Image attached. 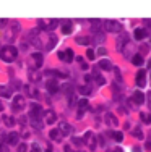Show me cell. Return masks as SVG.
<instances>
[{
	"label": "cell",
	"instance_id": "obj_36",
	"mask_svg": "<svg viewBox=\"0 0 151 152\" xmlns=\"http://www.w3.org/2000/svg\"><path fill=\"white\" fill-rule=\"evenodd\" d=\"M50 73H54L55 78H68V73H62L59 70H54V71H50Z\"/></svg>",
	"mask_w": 151,
	"mask_h": 152
},
{
	"label": "cell",
	"instance_id": "obj_33",
	"mask_svg": "<svg viewBox=\"0 0 151 152\" xmlns=\"http://www.w3.org/2000/svg\"><path fill=\"white\" fill-rule=\"evenodd\" d=\"M94 81H96V83H98V84H99V86H102V84H106V79H104V76H101V75H98V73H96V75H94Z\"/></svg>",
	"mask_w": 151,
	"mask_h": 152
},
{
	"label": "cell",
	"instance_id": "obj_38",
	"mask_svg": "<svg viewBox=\"0 0 151 152\" xmlns=\"http://www.w3.org/2000/svg\"><path fill=\"white\" fill-rule=\"evenodd\" d=\"M63 92H67V94H70L71 96V84H63Z\"/></svg>",
	"mask_w": 151,
	"mask_h": 152
},
{
	"label": "cell",
	"instance_id": "obj_2",
	"mask_svg": "<svg viewBox=\"0 0 151 152\" xmlns=\"http://www.w3.org/2000/svg\"><path fill=\"white\" fill-rule=\"evenodd\" d=\"M42 65V54L41 52H34L28 57V67L31 71H37Z\"/></svg>",
	"mask_w": 151,
	"mask_h": 152
},
{
	"label": "cell",
	"instance_id": "obj_12",
	"mask_svg": "<svg viewBox=\"0 0 151 152\" xmlns=\"http://www.w3.org/2000/svg\"><path fill=\"white\" fill-rule=\"evenodd\" d=\"M46 86H47V91L50 92V94H54V92H57L59 91V83L55 81L54 78H50V79H47V83H46Z\"/></svg>",
	"mask_w": 151,
	"mask_h": 152
},
{
	"label": "cell",
	"instance_id": "obj_51",
	"mask_svg": "<svg viewBox=\"0 0 151 152\" xmlns=\"http://www.w3.org/2000/svg\"><path fill=\"white\" fill-rule=\"evenodd\" d=\"M112 152H122V149H120V147H117V149H114Z\"/></svg>",
	"mask_w": 151,
	"mask_h": 152
},
{
	"label": "cell",
	"instance_id": "obj_52",
	"mask_svg": "<svg viewBox=\"0 0 151 152\" xmlns=\"http://www.w3.org/2000/svg\"><path fill=\"white\" fill-rule=\"evenodd\" d=\"M0 112H3V104L0 102Z\"/></svg>",
	"mask_w": 151,
	"mask_h": 152
},
{
	"label": "cell",
	"instance_id": "obj_6",
	"mask_svg": "<svg viewBox=\"0 0 151 152\" xmlns=\"http://www.w3.org/2000/svg\"><path fill=\"white\" fill-rule=\"evenodd\" d=\"M37 26H39V29H55L57 26H59V20H39V23H37Z\"/></svg>",
	"mask_w": 151,
	"mask_h": 152
},
{
	"label": "cell",
	"instance_id": "obj_34",
	"mask_svg": "<svg viewBox=\"0 0 151 152\" xmlns=\"http://www.w3.org/2000/svg\"><path fill=\"white\" fill-rule=\"evenodd\" d=\"M132 134L135 138H138V139H143V131L140 130V128H135V130H132Z\"/></svg>",
	"mask_w": 151,
	"mask_h": 152
},
{
	"label": "cell",
	"instance_id": "obj_4",
	"mask_svg": "<svg viewBox=\"0 0 151 152\" xmlns=\"http://www.w3.org/2000/svg\"><path fill=\"white\" fill-rule=\"evenodd\" d=\"M25 107H26V99H25V96H21V94L15 96V99H13V102H12L13 112H21V110H25Z\"/></svg>",
	"mask_w": 151,
	"mask_h": 152
},
{
	"label": "cell",
	"instance_id": "obj_1",
	"mask_svg": "<svg viewBox=\"0 0 151 152\" xmlns=\"http://www.w3.org/2000/svg\"><path fill=\"white\" fill-rule=\"evenodd\" d=\"M16 57H18V49H16L15 46H7L0 50V58H2L3 62H7V63L15 62Z\"/></svg>",
	"mask_w": 151,
	"mask_h": 152
},
{
	"label": "cell",
	"instance_id": "obj_31",
	"mask_svg": "<svg viewBox=\"0 0 151 152\" xmlns=\"http://www.w3.org/2000/svg\"><path fill=\"white\" fill-rule=\"evenodd\" d=\"M62 33L63 34H70L71 33V23L70 21H67L63 26H62Z\"/></svg>",
	"mask_w": 151,
	"mask_h": 152
},
{
	"label": "cell",
	"instance_id": "obj_43",
	"mask_svg": "<svg viewBox=\"0 0 151 152\" xmlns=\"http://www.w3.org/2000/svg\"><path fill=\"white\" fill-rule=\"evenodd\" d=\"M98 54H99V55H106L107 52H106V49H102V47H101V49L98 50Z\"/></svg>",
	"mask_w": 151,
	"mask_h": 152
},
{
	"label": "cell",
	"instance_id": "obj_24",
	"mask_svg": "<svg viewBox=\"0 0 151 152\" xmlns=\"http://www.w3.org/2000/svg\"><path fill=\"white\" fill-rule=\"evenodd\" d=\"M59 130H60L62 134H70V133H71V126L68 125V123H60V128H59Z\"/></svg>",
	"mask_w": 151,
	"mask_h": 152
},
{
	"label": "cell",
	"instance_id": "obj_41",
	"mask_svg": "<svg viewBox=\"0 0 151 152\" xmlns=\"http://www.w3.org/2000/svg\"><path fill=\"white\" fill-rule=\"evenodd\" d=\"M18 152H26V144H20V146H18Z\"/></svg>",
	"mask_w": 151,
	"mask_h": 152
},
{
	"label": "cell",
	"instance_id": "obj_16",
	"mask_svg": "<svg viewBox=\"0 0 151 152\" xmlns=\"http://www.w3.org/2000/svg\"><path fill=\"white\" fill-rule=\"evenodd\" d=\"M123 47H125V49H122V54L125 55V58H132V50H133L132 42H130V41H127V44Z\"/></svg>",
	"mask_w": 151,
	"mask_h": 152
},
{
	"label": "cell",
	"instance_id": "obj_20",
	"mask_svg": "<svg viewBox=\"0 0 151 152\" xmlns=\"http://www.w3.org/2000/svg\"><path fill=\"white\" fill-rule=\"evenodd\" d=\"M49 136H50V139L52 141H62V133H60V130H50V133H49Z\"/></svg>",
	"mask_w": 151,
	"mask_h": 152
},
{
	"label": "cell",
	"instance_id": "obj_25",
	"mask_svg": "<svg viewBox=\"0 0 151 152\" xmlns=\"http://www.w3.org/2000/svg\"><path fill=\"white\" fill-rule=\"evenodd\" d=\"M140 118H142L143 123H146V125H151V113L142 112V113H140Z\"/></svg>",
	"mask_w": 151,
	"mask_h": 152
},
{
	"label": "cell",
	"instance_id": "obj_42",
	"mask_svg": "<svg viewBox=\"0 0 151 152\" xmlns=\"http://www.w3.org/2000/svg\"><path fill=\"white\" fill-rule=\"evenodd\" d=\"M146 99H148V105H150V109H151V91L148 92V96H146Z\"/></svg>",
	"mask_w": 151,
	"mask_h": 152
},
{
	"label": "cell",
	"instance_id": "obj_40",
	"mask_svg": "<svg viewBox=\"0 0 151 152\" xmlns=\"http://www.w3.org/2000/svg\"><path fill=\"white\" fill-rule=\"evenodd\" d=\"M140 47H142V55H143V54H146V52H148V47H150V46L143 44V46H140Z\"/></svg>",
	"mask_w": 151,
	"mask_h": 152
},
{
	"label": "cell",
	"instance_id": "obj_7",
	"mask_svg": "<svg viewBox=\"0 0 151 152\" xmlns=\"http://www.w3.org/2000/svg\"><path fill=\"white\" fill-rule=\"evenodd\" d=\"M57 57L60 58V60H63V62H67V63H70V62H73V50L71 49H67L65 52H59L57 54Z\"/></svg>",
	"mask_w": 151,
	"mask_h": 152
},
{
	"label": "cell",
	"instance_id": "obj_19",
	"mask_svg": "<svg viewBox=\"0 0 151 152\" xmlns=\"http://www.w3.org/2000/svg\"><path fill=\"white\" fill-rule=\"evenodd\" d=\"M127 41H128V36H127V34H122V36L117 39V50H119V52H122L123 46L127 44Z\"/></svg>",
	"mask_w": 151,
	"mask_h": 152
},
{
	"label": "cell",
	"instance_id": "obj_23",
	"mask_svg": "<svg viewBox=\"0 0 151 152\" xmlns=\"http://www.w3.org/2000/svg\"><path fill=\"white\" fill-rule=\"evenodd\" d=\"M0 96L5 99H8L10 96H12V91H10V88H7V86H0Z\"/></svg>",
	"mask_w": 151,
	"mask_h": 152
},
{
	"label": "cell",
	"instance_id": "obj_26",
	"mask_svg": "<svg viewBox=\"0 0 151 152\" xmlns=\"http://www.w3.org/2000/svg\"><path fill=\"white\" fill-rule=\"evenodd\" d=\"M91 91H93V89L90 88V86H78V92L83 94V96H90Z\"/></svg>",
	"mask_w": 151,
	"mask_h": 152
},
{
	"label": "cell",
	"instance_id": "obj_13",
	"mask_svg": "<svg viewBox=\"0 0 151 152\" xmlns=\"http://www.w3.org/2000/svg\"><path fill=\"white\" fill-rule=\"evenodd\" d=\"M146 36H148V31H146L145 28H136V29L133 31V37H135L136 41H143Z\"/></svg>",
	"mask_w": 151,
	"mask_h": 152
},
{
	"label": "cell",
	"instance_id": "obj_45",
	"mask_svg": "<svg viewBox=\"0 0 151 152\" xmlns=\"http://www.w3.org/2000/svg\"><path fill=\"white\" fill-rule=\"evenodd\" d=\"M133 152H143V151H142V147H138V146H133Z\"/></svg>",
	"mask_w": 151,
	"mask_h": 152
},
{
	"label": "cell",
	"instance_id": "obj_27",
	"mask_svg": "<svg viewBox=\"0 0 151 152\" xmlns=\"http://www.w3.org/2000/svg\"><path fill=\"white\" fill-rule=\"evenodd\" d=\"M112 139H114L115 143H122L123 141V133L122 131H114V133H112Z\"/></svg>",
	"mask_w": 151,
	"mask_h": 152
},
{
	"label": "cell",
	"instance_id": "obj_14",
	"mask_svg": "<svg viewBox=\"0 0 151 152\" xmlns=\"http://www.w3.org/2000/svg\"><path fill=\"white\" fill-rule=\"evenodd\" d=\"M20 141V134L18 133H10L8 136H7V143L10 144V146H16Z\"/></svg>",
	"mask_w": 151,
	"mask_h": 152
},
{
	"label": "cell",
	"instance_id": "obj_32",
	"mask_svg": "<svg viewBox=\"0 0 151 152\" xmlns=\"http://www.w3.org/2000/svg\"><path fill=\"white\" fill-rule=\"evenodd\" d=\"M55 44H57V37H55V36H50V39H49V42H47V47H46V49L50 50L54 46H55Z\"/></svg>",
	"mask_w": 151,
	"mask_h": 152
},
{
	"label": "cell",
	"instance_id": "obj_53",
	"mask_svg": "<svg viewBox=\"0 0 151 152\" xmlns=\"http://www.w3.org/2000/svg\"><path fill=\"white\" fill-rule=\"evenodd\" d=\"M148 67H150V68H151V62H150V63H148Z\"/></svg>",
	"mask_w": 151,
	"mask_h": 152
},
{
	"label": "cell",
	"instance_id": "obj_22",
	"mask_svg": "<svg viewBox=\"0 0 151 152\" xmlns=\"http://www.w3.org/2000/svg\"><path fill=\"white\" fill-rule=\"evenodd\" d=\"M41 79H42V75L37 73V71H31L29 73V81L31 83H39Z\"/></svg>",
	"mask_w": 151,
	"mask_h": 152
},
{
	"label": "cell",
	"instance_id": "obj_50",
	"mask_svg": "<svg viewBox=\"0 0 151 152\" xmlns=\"http://www.w3.org/2000/svg\"><path fill=\"white\" fill-rule=\"evenodd\" d=\"M145 147H146V149H151V141H148V143L145 144Z\"/></svg>",
	"mask_w": 151,
	"mask_h": 152
},
{
	"label": "cell",
	"instance_id": "obj_35",
	"mask_svg": "<svg viewBox=\"0 0 151 152\" xmlns=\"http://www.w3.org/2000/svg\"><path fill=\"white\" fill-rule=\"evenodd\" d=\"M112 70H114V75H115V79H117L119 83H122V75H120V70H119L117 67H112Z\"/></svg>",
	"mask_w": 151,
	"mask_h": 152
},
{
	"label": "cell",
	"instance_id": "obj_39",
	"mask_svg": "<svg viewBox=\"0 0 151 152\" xmlns=\"http://www.w3.org/2000/svg\"><path fill=\"white\" fill-rule=\"evenodd\" d=\"M31 152H41V151H39V144L34 143L33 146H31Z\"/></svg>",
	"mask_w": 151,
	"mask_h": 152
},
{
	"label": "cell",
	"instance_id": "obj_11",
	"mask_svg": "<svg viewBox=\"0 0 151 152\" xmlns=\"http://www.w3.org/2000/svg\"><path fill=\"white\" fill-rule=\"evenodd\" d=\"M132 101L135 102V105H142L143 102H145V94H143L142 91H133V96H132Z\"/></svg>",
	"mask_w": 151,
	"mask_h": 152
},
{
	"label": "cell",
	"instance_id": "obj_17",
	"mask_svg": "<svg viewBox=\"0 0 151 152\" xmlns=\"http://www.w3.org/2000/svg\"><path fill=\"white\" fill-rule=\"evenodd\" d=\"M106 123H107L109 126H117L119 125V120L115 118L112 113H106Z\"/></svg>",
	"mask_w": 151,
	"mask_h": 152
},
{
	"label": "cell",
	"instance_id": "obj_29",
	"mask_svg": "<svg viewBox=\"0 0 151 152\" xmlns=\"http://www.w3.org/2000/svg\"><path fill=\"white\" fill-rule=\"evenodd\" d=\"M2 120H3V123H5V126H13L15 125V120H13L12 117H8V115H2Z\"/></svg>",
	"mask_w": 151,
	"mask_h": 152
},
{
	"label": "cell",
	"instance_id": "obj_9",
	"mask_svg": "<svg viewBox=\"0 0 151 152\" xmlns=\"http://www.w3.org/2000/svg\"><path fill=\"white\" fill-rule=\"evenodd\" d=\"M136 86L138 88H145L146 86V71L145 70H138V73H136Z\"/></svg>",
	"mask_w": 151,
	"mask_h": 152
},
{
	"label": "cell",
	"instance_id": "obj_5",
	"mask_svg": "<svg viewBox=\"0 0 151 152\" xmlns=\"http://www.w3.org/2000/svg\"><path fill=\"white\" fill-rule=\"evenodd\" d=\"M96 139H98V138L93 134V131H86L81 141H83V144H86V147L90 151H94L96 149Z\"/></svg>",
	"mask_w": 151,
	"mask_h": 152
},
{
	"label": "cell",
	"instance_id": "obj_21",
	"mask_svg": "<svg viewBox=\"0 0 151 152\" xmlns=\"http://www.w3.org/2000/svg\"><path fill=\"white\" fill-rule=\"evenodd\" d=\"M99 68L104 71H111L112 70V63L109 60H99Z\"/></svg>",
	"mask_w": 151,
	"mask_h": 152
},
{
	"label": "cell",
	"instance_id": "obj_18",
	"mask_svg": "<svg viewBox=\"0 0 151 152\" xmlns=\"http://www.w3.org/2000/svg\"><path fill=\"white\" fill-rule=\"evenodd\" d=\"M26 94H28L29 97H33V99H37V97H39V91H37L34 86H26Z\"/></svg>",
	"mask_w": 151,
	"mask_h": 152
},
{
	"label": "cell",
	"instance_id": "obj_37",
	"mask_svg": "<svg viewBox=\"0 0 151 152\" xmlns=\"http://www.w3.org/2000/svg\"><path fill=\"white\" fill-rule=\"evenodd\" d=\"M86 57L90 58V60H94V50H93V49H88V50H86Z\"/></svg>",
	"mask_w": 151,
	"mask_h": 152
},
{
	"label": "cell",
	"instance_id": "obj_46",
	"mask_svg": "<svg viewBox=\"0 0 151 152\" xmlns=\"http://www.w3.org/2000/svg\"><path fill=\"white\" fill-rule=\"evenodd\" d=\"M7 21H8V20H0V28H3L7 25Z\"/></svg>",
	"mask_w": 151,
	"mask_h": 152
},
{
	"label": "cell",
	"instance_id": "obj_8",
	"mask_svg": "<svg viewBox=\"0 0 151 152\" xmlns=\"http://www.w3.org/2000/svg\"><path fill=\"white\" fill-rule=\"evenodd\" d=\"M18 31H20V25H18V23H13V25L10 26V29L5 33L3 39H5V41H12L13 39V34L16 36V33H18Z\"/></svg>",
	"mask_w": 151,
	"mask_h": 152
},
{
	"label": "cell",
	"instance_id": "obj_47",
	"mask_svg": "<svg viewBox=\"0 0 151 152\" xmlns=\"http://www.w3.org/2000/svg\"><path fill=\"white\" fill-rule=\"evenodd\" d=\"M81 68H83V70H88L90 67H88V63H85V62H81Z\"/></svg>",
	"mask_w": 151,
	"mask_h": 152
},
{
	"label": "cell",
	"instance_id": "obj_28",
	"mask_svg": "<svg viewBox=\"0 0 151 152\" xmlns=\"http://www.w3.org/2000/svg\"><path fill=\"white\" fill-rule=\"evenodd\" d=\"M77 44H80V46H90L91 44V39L90 37H77Z\"/></svg>",
	"mask_w": 151,
	"mask_h": 152
},
{
	"label": "cell",
	"instance_id": "obj_44",
	"mask_svg": "<svg viewBox=\"0 0 151 152\" xmlns=\"http://www.w3.org/2000/svg\"><path fill=\"white\" fill-rule=\"evenodd\" d=\"M143 23H145V26L151 28V20H143Z\"/></svg>",
	"mask_w": 151,
	"mask_h": 152
},
{
	"label": "cell",
	"instance_id": "obj_48",
	"mask_svg": "<svg viewBox=\"0 0 151 152\" xmlns=\"http://www.w3.org/2000/svg\"><path fill=\"white\" fill-rule=\"evenodd\" d=\"M65 152H75V151H71L70 146H65Z\"/></svg>",
	"mask_w": 151,
	"mask_h": 152
},
{
	"label": "cell",
	"instance_id": "obj_30",
	"mask_svg": "<svg viewBox=\"0 0 151 152\" xmlns=\"http://www.w3.org/2000/svg\"><path fill=\"white\" fill-rule=\"evenodd\" d=\"M104 39H106V36H104V34H101V33H96V34H94V37L91 39V42H96V44H99V42H102Z\"/></svg>",
	"mask_w": 151,
	"mask_h": 152
},
{
	"label": "cell",
	"instance_id": "obj_10",
	"mask_svg": "<svg viewBox=\"0 0 151 152\" xmlns=\"http://www.w3.org/2000/svg\"><path fill=\"white\" fill-rule=\"evenodd\" d=\"M44 122H46L47 125H54V123L57 122V115L52 110H46V112H44Z\"/></svg>",
	"mask_w": 151,
	"mask_h": 152
},
{
	"label": "cell",
	"instance_id": "obj_15",
	"mask_svg": "<svg viewBox=\"0 0 151 152\" xmlns=\"http://www.w3.org/2000/svg\"><path fill=\"white\" fill-rule=\"evenodd\" d=\"M132 63L135 65V67H142V65L145 63V60H143V55H142V54H133V55H132Z\"/></svg>",
	"mask_w": 151,
	"mask_h": 152
},
{
	"label": "cell",
	"instance_id": "obj_49",
	"mask_svg": "<svg viewBox=\"0 0 151 152\" xmlns=\"http://www.w3.org/2000/svg\"><path fill=\"white\" fill-rule=\"evenodd\" d=\"M46 152H52V147H50L49 144H47V146H46Z\"/></svg>",
	"mask_w": 151,
	"mask_h": 152
},
{
	"label": "cell",
	"instance_id": "obj_3",
	"mask_svg": "<svg viewBox=\"0 0 151 152\" xmlns=\"http://www.w3.org/2000/svg\"><path fill=\"white\" fill-rule=\"evenodd\" d=\"M102 28H104L107 33H120V31H122V25H120V23H119V21H112V20H104Z\"/></svg>",
	"mask_w": 151,
	"mask_h": 152
}]
</instances>
